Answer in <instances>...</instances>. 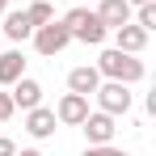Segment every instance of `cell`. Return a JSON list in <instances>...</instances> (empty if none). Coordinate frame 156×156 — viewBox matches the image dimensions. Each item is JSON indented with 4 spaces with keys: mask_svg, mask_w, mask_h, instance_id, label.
<instances>
[{
    "mask_svg": "<svg viewBox=\"0 0 156 156\" xmlns=\"http://www.w3.org/2000/svg\"><path fill=\"white\" fill-rule=\"evenodd\" d=\"M13 114H17V105H13V97H9V93L0 89V122H9Z\"/></svg>",
    "mask_w": 156,
    "mask_h": 156,
    "instance_id": "e0dca14e",
    "label": "cell"
},
{
    "mask_svg": "<svg viewBox=\"0 0 156 156\" xmlns=\"http://www.w3.org/2000/svg\"><path fill=\"white\" fill-rule=\"evenodd\" d=\"M93 97H97V110H101V114H110V118H127L131 105H135L131 84H118V80H101Z\"/></svg>",
    "mask_w": 156,
    "mask_h": 156,
    "instance_id": "277c9868",
    "label": "cell"
},
{
    "mask_svg": "<svg viewBox=\"0 0 156 156\" xmlns=\"http://www.w3.org/2000/svg\"><path fill=\"white\" fill-rule=\"evenodd\" d=\"M13 156H42V152H38V148H17Z\"/></svg>",
    "mask_w": 156,
    "mask_h": 156,
    "instance_id": "d6986e66",
    "label": "cell"
},
{
    "mask_svg": "<svg viewBox=\"0 0 156 156\" xmlns=\"http://www.w3.org/2000/svg\"><path fill=\"white\" fill-rule=\"evenodd\" d=\"M93 13L101 17L105 30H118V26H127V21H131V13H135V9H131L127 0H97V9H93Z\"/></svg>",
    "mask_w": 156,
    "mask_h": 156,
    "instance_id": "30bf717a",
    "label": "cell"
},
{
    "mask_svg": "<svg viewBox=\"0 0 156 156\" xmlns=\"http://www.w3.org/2000/svg\"><path fill=\"white\" fill-rule=\"evenodd\" d=\"M59 21L68 26L72 42H84V47H101V42H105V34H110V30L101 26V17H97L89 4H76V9H68Z\"/></svg>",
    "mask_w": 156,
    "mask_h": 156,
    "instance_id": "7a4b0ae2",
    "label": "cell"
},
{
    "mask_svg": "<svg viewBox=\"0 0 156 156\" xmlns=\"http://www.w3.org/2000/svg\"><path fill=\"white\" fill-rule=\"evenodd\" d=\"M80 156H131L127 148H114V144H89Z\"/></svg>",
    "mask_w": 156,
    "mask_h": 156,
    "instance_id": "2e32d148",
    "label": "cell"
},
{
    "mask_svg": "<svg viewBox=\"0 0 156 156\" xmlns=\"http://www.w3.org/2000/svg\"><path fill=\"white\" fill-rule=\"evenodd\" d=\"M114 34V47L118 51H127V55H144V47H148V30H139L135 21H127V26H118V30H110Z\"/></svg>",
    "mask_w": 156,
    "mask_h": 156,
    "instance_id": "9c48e42d",
    "label": "cell"
},
{
    "mask_svg": "<svg viewBox=\"0 0 156 156\" xmlns=\"http://www.w3.org/2000/svg\"><path fill=\"white\" fill-rule=\"evenodd\" d=\"M127 4H131V9H139V4H148V0H127Z\"/></svg>",
    "mask_w": 156,
    "mask_h": 156,
    "instance_id": "44dd1931",
    "label": "cell"
},
{
    "mask_svg": "<svg viewBox=\"0 0 156 156\" xmlns=\"http://www.w3.org/2000/svg\"><path fill=\"white\" fill-rule=\"evenodd\" d=\"M26 131L34 135V139H51L55 131H59L55 110H51V105H34V110H26Z\"/></svg>",
    "mask_w": 156,
    "mask_h": 156,
    "instance_id": "52a82bcc",
    "label": "cell"
},
{
    "mask_svg": "<svg viewBox=\"0 0 156 156\" xmlns=\"http://www.w3.org/2000/svg\"><path fill=\"white\" fill-rule=\"evenodd\" d=\"M4 13H9V0H0V17H4Z\"/></svg>",
    "mask_w": 156,
    "mask_h": 156,
    "instance_id": "ffe728a7",
    "label": "cell"
},
{
    "mask_svg": "<svg viewBox=\"0 0 156 156\" xmlns=\"http://www.w3.org/2000/svg\"><path fill=\"white\" fill-rule=\"evenodd\" d=\"M84 114H89V97H80V93H63L59 105H55V118H59L63 127H80Z\"/></svg>",
    "mask_w": 156,
    "mask_h": 156,
    "instance_id": "ba28073f",
    "label": "cell"
},
{
    "mask_svg": "<svg viewBox=\"0 0 156 156\" xmlns=\"http://www.w3.org/2000/svg\"><path fill=\"white\" fill-rule=\"evenodd\" d=\"M9 97H13V105L26 114V110H34V105H42V84H38L34 76H21V80L9 84Z\"/></svg>",
    "mask_w": 156,
    "mask_h": 156,
    "instance_id": "8992f818",
    "label": "cell"
},
{
    "mask_svg": "<svg viewBox=\"0 0 156 156\" xmlns=\"http://www.w3.org/2000/svg\"><path fill=\"white\" fill-rule=\"evenodd\" d=\"M93 68L101 72V80H118V84H139V80L148 76L144 59H139V55L118 51V47H105V51L97 55V63H93Z\"/></svg>",
    "mask_w": 156,
    "mask_h": 156,
    "instance_id": "6da1fadb",
    "label": "cell"
},
{
    "mask_svg": "<svg viewBox=\"0 0 156 156\" xmlns=\"http://www.w3.org/2000/svg\"><path fill=\"white\" fill-rule=\"evenodd\" d=\"M26 17H30V26H47V21L55 17L51 0H30V4H26Z\"/></svg>",
    "mask_w": 156,
    "mask_h": 156,
    "instance_id": "5bb4252c",
    "label": "cell"
},
{
    "mask_svg": "<svg viewBox=\"0 0 156 156\" xmlns=\"http://www.w3.org/2000/svg\"><path fill=\"white\" fill-rule=\"evenodd\" d=\"M21 76H26V55L13 47V51L0 55V89H9L13 80H21Z\"/></svg>",
    "mask_w": 156,
    "mask_h": 156,
    "instance_id": "4fadbf2b",
    "label": "cell"
},
{
    "mask_svg": "<svg viewBox=\"0 0 156 156\" xmlns=\"http://www.w3.org/2000/svg\"><path fill=\"white\" fill-rule=\"evenodd\" d=\"M80 131H84L89 144H114V135H118V118H110V114H101V110H89L84 122H80Z\"/></svg>",
    "mask_w": 156,
    "mask_h": 156,
    "instance_id": "5b68a950",
    "label": "cell"
},
{
    "mask_svg": "<svg viewBox=\"0 0 156 156\" xmlns=\"http://www.w3.org/2000/svg\"><path fill=\"white\" fill-rule=\"evenodd\" d=\"M30 38H34V51L42 55V59H55V55H63L68 51V47H72V34H68V26H63V21H47V26H34V34H30Z\"/></svg>",
    "mask_w": 156,
    "mask_h": 156,
    "instance_id": "3957f363",
    "label": "cell"
},
{
    "mask_svg": "<svg viewBox=\"0 0 156 156\" xmlns=\"http://www.w3.org/2000/svg\"><path fill=\"white\" fill-rule=\"evenodd\" d=\"M131 21H135L139 30H148V34H152V30H156V0H148V4H139V9L131 13Z\"/></svg>",
    "mask_w": 156,
    "mask_h": 156,
    "instance_id": "9a60e30c",
    "label": "cell"
},
{
    "mask_svg": "<svg viewBox=\"0 0 156 156\" xmlns=\"http://www.w3.org/2000/svg\"><path fill=\"white\" fill-rule=\"evenodd\" d=\"M13 152H17V144H13L9 135H0V156H13Z\"/></svg>",
    "mask_w": 156,
    "mask_h": 156,
    "instance_id": "ac0fdd59",
    "label": "cell"
},
{
    "mask_svg": "<svg viewBox=\"0 0 156 156\" xmlns=\"http://www.w3.org/2000/svg\"><path fill=\"white\" fill-rule=\"evenodd\" d=\"M30 34H34V26H30L26 9H9V13H4V26H0V38H9V42H26Z\"/></svg>",
    "mask_w": 156,
    "mask_h": 156,
    "instance_id": "8fae6325",
    "label": "cell"
},
{
    "mask_svg": "<svg viewBox=\"0 0 156 156\" xmlns=\"http://www.w3.org/2000/svg\"><path fill=\"white\" fill-rule=\"evenodd\" d=\"M97 84H101V72H97V68H89V63H80V68L68 72V93L89 97V93H97Z\"/></svg>",
    "mask_w": 156,
    "mask_h": 156,
    "instance_id": "7c38bea8",
    "label": "cell"
}]
</instances>
